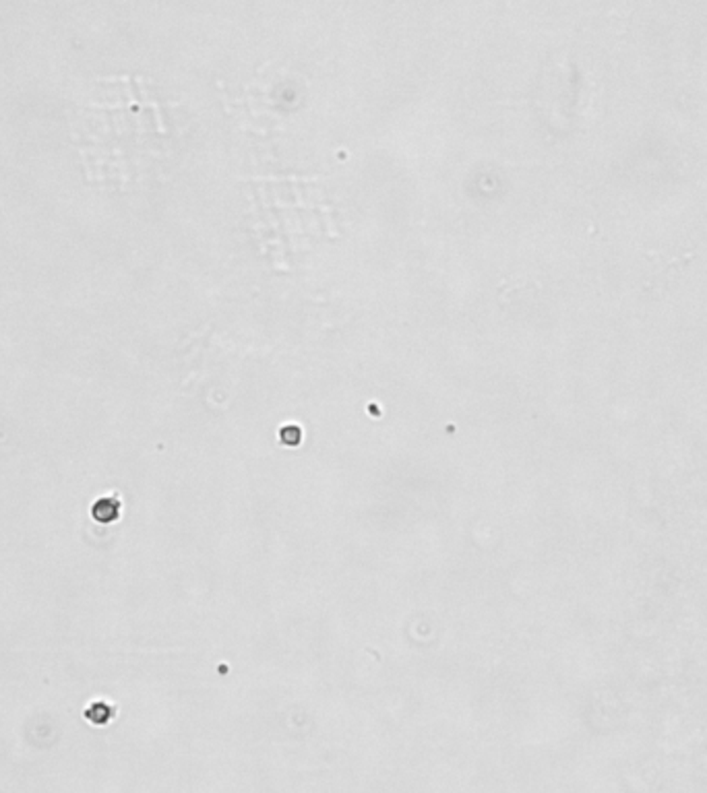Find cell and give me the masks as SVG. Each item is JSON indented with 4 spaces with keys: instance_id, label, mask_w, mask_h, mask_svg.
Wrapping results in <instances>:
<instances>
[{
    "instance_id": "6da1fadb",
    "label": "cell",
    "mask_w": 707,
    "mask_h": 793,
    "mask_svg": "<svg viewBox=\"0 0 707 793\" xmlns=\"http://www.w3.org/2000/svg\"><path fill=\"white\" fill-rule=\"evenodd\" d=\"M118 502L114 498H102L98 505L93 506V519L100 523H110L118 517Z\"/></svg>"
}]
</instances>
